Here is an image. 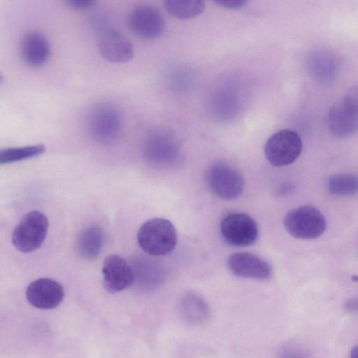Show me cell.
I'll use <instances>...</instances> for the list:
<instances>
[{
  "mask_svg": "<svg viewBox=\"0 0 358 358\" xmlns=\"http://www.w3.org/2000/svg\"><path fill=\"white\" fill-rule=\"evenodd\" d=\"M103 286L110 293H116L131 287L134 282L132 268L125 259L116 255L106 256L103 262Z\"/></svg>",
  "mask_w": 358,
  "mask_h": 358,
  "instance_id": "10",
  "label": "cell"
},
{
  "mask_svg": "<svg viewBox=\"0 0 358 358\" xmlns=\"http://www.w3.org/2000/svg\"><path fill=\"white\" fill-rule=\"evenodd\" d=\"M350 358H358V345L355 346L350 353Z\"/></svg>",
  "mask_w": 358,
  "mask_h": 358,
  "instance_id": "22",
  "label": "cell"
},
{
  "mask_svg": "<svg viewBox=\"0 0 358 358\" xmlns=\"http://www.w3.org/2000/svg\"><path fill=\"white\" fill-rule=\"evenodd\" d=\"M227 266L235 275L256 280L271 277L272 268L264 259L248 252H237L227 259Z\"/></svg>",
  "mask_w": 358,
  "mask_h": 358,
  "instance_id": "12",
  "label": "cell"
},
{
  "mask_svg": "<svg viewBox=\"0 0 358 358\" xmlns=\"http://www.w3.org/2000/svg\"><path fill=\"white\" fill-rule=\"evenodd\" d=\"M66 3L72 8L83 10L93 6L95 1L92 0H68L66 1Z\"/></svg>",
  "mask_w": 358,
  "mask_h": 358,
  "instance_id": "21",
  "label": "cell"
},
{
  "mask_svg": "<svg viewBox=\"0 0 358 358\" xmlns=\"http://www.w3.org/2000/svg\"><path fill=\"white\" fill-rule=\"evenodd\" d=\"M26 296L29 303L39 309H52L63 301L64 290L57 281L41 278L32 281L27 287Z\"/></svg>",
  "mask_w": 358,
  "mask_h": 358,
  "instance_id": "11",
  "label": "cell"
},
{
  "mask_svg": "<svg viewBox=\"0 0 358 358\" xmlns=\"http://www.w3.org/2000/svg\"><path fill=\"white\" fill-rule=\"evenodd\" d=\"M283 223L292 236L301 240L319 238L327 227L323 214L310 206H301L289 210L285 215Z\"/></svg>",
  "mask_w": 358,
  "mask_h": 358,
  "instance_id": "3",
  "label": "cell"
},
{
  "mask_svg": "<svg viewBox=\"0 0 358 358\" xmlns=\"http://www.w3.org/2000/svg\"><path fill=\"white\" fill-rule=\"evenodd\" d=\"M215 3L225 8L238 10L245 6L247 1L245 0H218Z\"/></svg>",
  "mask_w": 358,
  "mask_h": 358,
  "instance_id": "20",
  "label": "cell"
},
{
  "mask_svg": "<svg viewBox=\"0 0 358 358\" xmlns=\"http://www.w3.org/2000/svg\"><path fill=\"white\" fill-rule=\"evenodd\" d=\"M303 150V143L294 131L284 129L274 133L264 145V155L274 166H285L294 162Z\"/></svg>",
  "mask_w": 358,
  "mask_h": 358,
  "instance_id": "5",
  "label": "cell"
},
{
  "mask_svg": "<svg viewBox=\"0 0 358 358\" xmlns=\"http://www.w3.org/2000/svg\"><path fill=\"white\" fill-rule=\"evenodd\" d=\"M48 226L47 217L41 211L31 210L27 213L13 231V245L22 252L36 250L45 239Z\"/></svg>",
  "mask_w": 358,
  "mask_h": 358,
  "instance_id": "4",
  "label": "cell"
},
{
  "mask_svg": "<svg viewBox=\"0 0 358 358\" xmlns=\"http://www.w3.org/2000/svg\"><path fill=\"white\" fill-rule=\"evenodd\" d=\"M143 151L148 160L155 163H164L176 157L178 147L171 136L164 131L157 130L147 136Z\"/></svg>",
  "mask_w": 358,
  "mask_h": 358,
  "instance_id": "14",
  "label": "cell"
},
{
  "mask_svg": "<svg viewBox=\"0 0 358 358\" xmlns=\"http://www.w3.org/2000/svg\"><path fill=\"white\" fill-rule=\"evenodd\" d=\"M20 54L24 62L31 66L44 64L50 55V45L48 38L38 31L25 34L20 42Z\"/></svg>",
  "mask_w": 358,
  "mask_h": 358,
  "instance_id": "15",
  "label": "cell"
},
{
  "mask_svg": "<svg viewBox=\"0 0 358 358\" xmlns=\"http://www.w3.org/2000/svg\"><path fill=\"white\" fill-rule=\"evenodd\" d=\"M164 4L169 15L180 20L194 17L205 9V2L200 0H166Z\"/></svg>",
  "mask_w": 358,
  "mask_h": 358,
  "instance_id": "17",
  "label": "cell"
},
{
  "mask_svg": "<svg viewBox=\"0 0 358 358\" xmlns=\"http://www.w3.org/2000/svg\"><path fill=\"white\" fill-rule=\"evenodd\" d=\"M178 241L176 228L171 221L155 217L139 228L137 242L141 249L152 256H164L171 252Z\"/></svg>",
  "mask_w": 358,
  "mask_h": 358,
  "instance_id": "1",
  "label": "cell"
},
{
  "mask_svg": "<svg viewBox=\"0 0 358 358\" xmlns=\"http://www.w3.org/2000/svg\"><path fill=\"white\" fill-rule=\"evenodd\" d=\"M87 128L91 137L99 143H108L115 141L122 128L119 110L108 102L94 104L87 116Z\"/></svg>",
  "mask_w": 358,
  "mask_h": 358,
  "instance_id": "2",
  "label": "cell"
},
{
  "mask_svg": "<svg viewBox=\"0 0 358 358\" xmlns=\"http://www.w3.org/2000/svg\"><path fill=\"white\" fill-rule=\"evenodd\" d=\"M224 240L230 245L246 247L253 244L258 238L257 223L246 213H234L225 216L220 224Z\"/></svg>",
  "mask_w": 358,
  "mask_h": 358,
  "instance_id": "7",
  "label": "cell"
},
{
  "mask_svg": "<svg viewBox=\"0 0 358 358\" xmlns=\"http://www.w3.org/2000/svg\"><path fill=\"white\" fill-rule=\"evenodd\" d=\"M207 182L213 194L226 201L238 198L245 185L242 175L233 166L224 163L215 164L209 169Z\"/></svg>",
  "mask_w": 358,
  "mask_h": 358,
  "instance_id": "6",
  "label": "cell"
},
{
  "mask_svg": "<svg viewBox=\"0 0 358 358\" xmlns=\"http://www.w3.org/2000/svg\"><path fill=\"white\" fill-rule=\"evenodd\" d=\"M103 244V231L96 224L83 229L76 240V250L83 259H95L100 253Z\"/></svg>",
  "mask_w": 358,
  "mask_h": 358,
  "instance_id": "16",
  "label": "cell"
},
{
  "mask_svg": "<svg viewBox=\"0 0 358 358\" xmlns=\"http://www.w3.org/2000/svg\"><path fill=\"white\" fill-rule=\"evenodd\" d=\"M45 151L41 144L8 148L0 151V164H8L38 157Z\"/></svg>",
  "mask_w": 358,
  "mask_h": 358,
  "instance_id": "19",
  "label": "cell"
},
{
  "mask_svg": "<svg viewBox=\"0 0 358 358\" xmlns=\"http://www.w3.org/2000/svg\"><path fill=\"white\" fill-rule=\"evenodd\" d=\"M327 123L331 132L337 137H347L358 131V99L348 96L330 108Z\"/></svg>",
  "mask_w": 358,
  "mask_h": 358,
  "instance_id": "9",
  "label": "cell"
},
{
  "mask_svg": "<svg viewBox=\"0 0 358 358\" xmlns=\"http://www.w3.org/2000/svg\"><path fill=\"white\" fill-rule=\"evenodd\" d=\"M98 46L101 56L110 62H126L134 56V47L130 40L113 29L105 30L101 34Z\"/></svg>",
  "mask_w": 358,
  "mask_h": 358,
  "instance_id": "13",
  "label": "cell"
},
{
  "mask_svg": "<svg viewBox=\"0 0 358 358\" xmlns=\"http://www.w3.org/2000/svg\"><path fill=\"white\" fill-rule=\"evenodd\" d=\"M127 22L129 29L143 38H156L164 29V20L161 13L148 4H140L132 8Z\"/></svg>",
  "mask_w": 358,
  "mask_h": 358,
  "instance_id": "8",
  "label": "cell"
},
{
  "mask_svg": "<svg viewBox=\"0 0 358 358\" xmlns=\"http://www.w3.org/2000/svg\"><path fill=\"white\" fill-rule=\"evenodd\" d=\"M329 192L337 196H349L358 193V176L352 173H336L328 180Z\"/></svg>",
  "mask_w": 358,
  "mask_h": 358,
  "instance_id": "18",
  "label": "cell"
}]
</instances>
